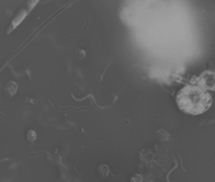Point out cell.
I'll return each mask as SVG.
<instances>
[{
	"mask_svg": "<svg viewBox=\"0 0 215 182\" xmlns=\"http://www.w3.org/2000/svg\"><path fill=\"white\" fill-rule=\"evenodd\" d=\"M179 109L187 114L198 115L205 112L212 104V95L196 84H189L177 94Z\"/></svg>",
	"mask_w": 215,
	"mask_h": 182,
	"instance_id": "cell-1",
	"label": "cell"
},
{
	"mask_svg": "<svg viewBox=\"0 0 215 182\" xmlns=\"http://www.w3.org/2000/svg\"><path fill=\"white\" fill-rule=\"evenodd\" d=\"M196 82L201 88L203 89H215V75L212 73H202L199 78L196 79Z\"/></svg>",
	"mask_w": 215,
	"mask_h": 182,
	"instance_id": "cell-2",
	"label": "cell"
},
{
	"mask_svg": "<svg viewBox=\"0 0 215 182\" xmlns=\"http://www.w3.org/2000/svg\"><path fill=\"white\" fill-rule=\"evenodd\" d=\"M5 94H7L8 97H12L16 91V84L14 82H8L7 83V86H5Z\"/></svg>",
	"mask_w": 215,
	"mask_h": 182,
	"instance_id": "cell-3",
	"label": "cell"
},
{
	"mask_svg": "<svg viewBox=\"0 0 215 182\" xmlns=\"http://www.w3.org/2000/svg\"><path fill=\"white\" fill-rule=\"evenodd\" d=\"M35 138H36V134H35V132H34V130H29L27 134H26V139H27V141L33 143V141H35Z\"/></svg>",
	"mask_w": 215,
	"mask_h": 182,
	"instance_id": "cell-4",
	"label": "cell"
},
{
	"mask_svg": "<svg viewBox=\"0 0 215 182\" xmlns=\"http://www.w3.org/2000/svg\"><path fill=\"white\" fill-rule=\"evenodd\" d=\"M131 182H143V177L141 174H135L134 177L132 178Z\"/></svg>",
	"mask_w": 215,
	"mask_h": 182,
	"instance_id": "cell-5",
	"label": "cell"
}]
</instances>
